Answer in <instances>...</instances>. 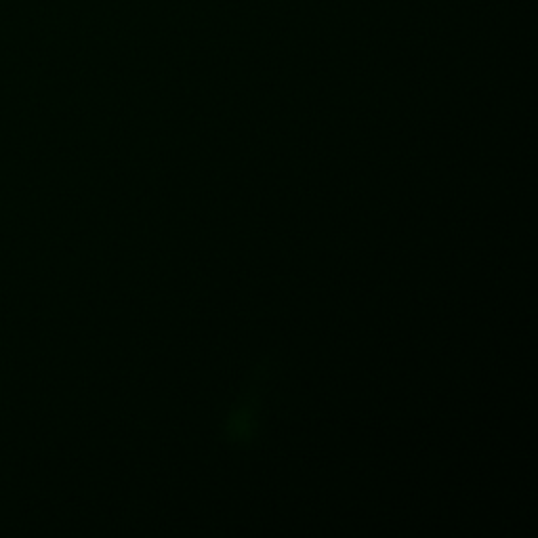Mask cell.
<instances>
[{
	"label": "cell",
	"instance_id": "1",
	"mask_svg": "<svg viewBox=\"0 0 538 538\" xmlns=\"http://www.w3.org/2000/svg\"><path fill=\"white\" fill-rule=\"evenodd\" d=\"M274 375V358L267 356L257 362L251 372L242 396L234 410L227 415L221 427V440L232 446H251L259 438V412H261V393Z\"/></svg>",
	"mask_w": 538,
	"mask_h": 538
}]
</instances>
